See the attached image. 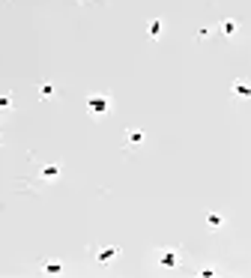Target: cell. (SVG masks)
Wrapping results in <instances>:
<instances>
[{"label": "cell", "instance_id": "cell-1", "mask_svg": "<svg viewBox=\"0 0 251 278\" xmlns=\"http://www.w3.org/2000/svg\"><path fill=\"white\" fill-rule=\"evenodd\" d=\"M87 111L93 114V117L111 114V96H108V93H93V96H87Z\"/></svg>", "mask_w": 251, "mask_h": 278}, {"label": "cell", "instance_id": "cell-2", "mask_svg": "<svg viewBox=\"0 0 251 278\" xmlns=\"http://www.w3.org/2000/svg\"><path fill=\"white\" fill-rule=\"evenodd\" d=\"M117 257H120V248H117V246H99V248L93 251V260H96L99 266H108V263L117 260Z\"/></svg>", "mask_w": 251, "mask_h": 278}, {"label": "cell", "instance_id": "cell-3", "mask_svg": "<svg viewBox=\"0 0 251 278\" xmlns=\"http://www.w3.org/2000/svg\"><path fill=\"white\" fill-rule=\"evenodd\" d=\"M156 260H158V266H165V269H173V266L179 263V251H176V248H161Z\"/></svg>", "mask_w": 251, "mask_h": 278}, {"label": "cell", "instance_id": "cell-4", "mask_svg": "<svg viewBox=\"0 0 251 278\" xmlns=\"http://www.w3.org/2000/svg\"><path fill=\"white\" fill-rule=\"evenodd\" d=\"M230 93L236 96V99H251V84H248V81H233Z\"/></svg>", "mask_w": 251, "mask_h": 278}, {"label": "cell", "instance_id": "cell-5", "mask_svg": "<svg viewBox=\"0 0 251 278\" xmlns=\"http://www.w3.org/2000/svg\"><path fill=\"white\" fill-rule=\"evenodd\" d=\"M219 30L224 33V36H236V33H239V21H233V18H224V21L219 24Z\"/></svg>", "mask_w": 251, "mask_h": 278}, {"label": "cell", "instance_id": "cell-6", "mask_svg": "<svg viewBox=\"0 0 251 278\" xmlns=\"http://www.w3.org/2000/svg\"><path fill=\"white\" fill-rule=\"evenodd\" d=\"M126 144H129V147H141V144H143V132H141V129L126 132Z\"/></svg>", "mask_w": 251, "mask_h": 278}, {"label": "cell", "instance_id": "cell-7", "mask_svg": "<svg viewBox=\"0 0 251 278\" xmlns=\"http://www.w3.org/2000/svg\"><path fill=\"white\" fill-rule=\"evenodd\" d=\"M15 108V99H12V93H0V114H9Z\"/></svg>", "mask_w": 251, "mask_h": 278}, {"label": "cell", "instance_id": "cell-8", "mask_svg": "<svg viewBox=\"0 0 251 278\" xmlns=\"http://www.w3.org/2000/svg\"><path fill=\"white\" fill-rule=\"evenodd\" d=\"M39 173H42V180H57L60 177V165H45Z\"/></svg>", "mask_w": 251, "mask_h": 278}, {"label": "cell", "instance_id": "cell-9", "mask_svg": "<svg viewBox=\"0 0 251 278\" xmlns=\"http://www.w3.org/2000/svg\"><path fill=\"white\" fill-rule=\"evenodd\" d=\"M206 224H209L212 231H219L221 224H224V216H221V213H206Z\"/></svg>", "mask_w": 251, "mask_h": 278}, {"label": "cell", "instance_id": "cell-10", "mask_svg": "<svg viewBox=\"0 0 251 278\" xmlns=\"http://www.w3.org/2000/svg\"><path fill=\"white\" fill-rule=\"evenodd\" d=\"M42 269H45L48 275H60V272H63V263H60V260H45Z\"/></svg>", "mask_w": 251, "mask_h": 278}, {"label": "cell", "instance_id": "cell-11", "mask_svg": "<svg viewBox=\"0 0 251 278\" xmlns=\"http://www.w3.org/2000/svg\"><path fill=\"white\" fill-rule=\"evenodd\" d=\"M161 30H165V27H161V21H158V18H153V21L147 24V33H150L153 39H158V36H161Z\"/></svg>", "mask_w": 251, "mask_h": 278}, {"label": "cell", "instance_id": "cell-12", "mask_svg": "<svg viewBox=\"0 0 251 278\" xmlns=\"http://www.w3.org/2000/svg\"><path fill=\"white\" fill-rule=\"evenodd\" d=\"M39 99H54V84H42L39 87Z\"/></svg>", "mask_w": 251, "mask_h": 278}]
</instances>
